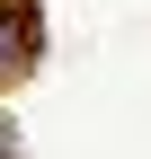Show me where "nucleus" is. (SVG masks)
Returning <instances> with one entry per match:
<instances>
[{"mask_svg":"<svg viewBox=\"0 0 151 159\" xmlns=\"http://www.w3.org/2000/svg\"><path fill=\"white\" fill-rule=\"evenodd\" d=\"M0 159H9V115H0Z\"/></svg>","mask_w":151,"mask_h":159,"instance_id":"nucleus-2","label":"nucleus"},{"mask_svg":"<svg viewBox=\"0 0 151 159\" xmlns=\"http://www.w3.org/2000/svg\"><path fill=\"white\" fill-rule=\"evenodd\" d=\"M36 53V0H0V80Z\"/></svg>","mask_w":151,"mask_h":159,"instance_id":"nucleus-1","label":"nucleus"}]
</instances>
